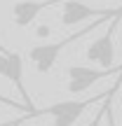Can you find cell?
Masks as SVG:
<instances>
[{"mask_svg": "<svg viewBox=\"0 0 122 126\" xmlns=\"http://www.w3.org/2000/svg\"><path fill=\"white\" fill-rule=\"evenodd\" d=\"M108 19H110V16H108ZM108 19H94V21L87 23L85 28H80L77 33L66 35V37H63V40H59V42H47V45H35V47H31V51H28V59H31V63L35 65L38 72H49L52 68H54L56 59H59V54L66 49L68 45H73V42H77L80 37L89 35V33L94 31V28L99 26L101 21H108Z\"/></svg>", "mask_w": 122, "mask_h": 126, "instance_id": "cell-1", "label": "cell"}, {"mask_svg": "<svg viewBox=\"0 0 122 126\" xmlns=\"http://www.w3.org/2000/svg\"><path fill=\"white\" fill-rule=\"evenodd\" d=\"M115 89H118V84H115ZM115 89L106 91V94L96 96V98L59 100V103H52V105H47V108H42V110H35L33 117H52V119H54V126H73L77 119H80V114L85 112L92 103H96V100H106V98H110V96H115Z\"/></svg>", "mask_w": 122, "mask_h": 126, "instance_id": "cell-2", "label": "cell"}, {"mask_svg": "<svg viewBox=\"0 0 122 126\" xmlns=\"http://www.w3.org/2000/svg\"><path fill=\"white\" fill-rule=\"evenodd\" d=\"M122 68H89V65H68V86L66 89L71 94H85L87 89L96 84L101 79L120 75Z\"/></svg>", "mask_w": 122, "mask_h": 126, "instance_id": "cell-3", "label": "cell"}, {"mask_svg": "<svg viewBox=\"0 0 122 126\" xmlns=\"http://www.w3.org/2000/svg\"><path fill=\"white\" fill-rule=\"evenodd\" d=\"M120 16H122V9L115 12L113 16L108 19L110 23H108V28H106V33L99 40H94L89 45V49H87V61L96 63V65H101V68H113V63H115V40H113V35H115V28H118Z\"/></svg>", "mask_w": 122, "mask_h": 126, "instance_id": "cell-4", "label": "cell"}, {"mask_svg": "<svg viewBox=\"0 0 122 126\" xmlns=\"http://www.w3.org/2000/svg\"><path fill=\"white\" fill-rule=\"evenodd\" d=\"M0 77L9 79L14 86H17V91L21 94V100H24L21 103L24 110L33 117L35 110H33L31 98H28V94H26V86H24V61H21V56H19L17 51H7V49L0 51Z\"/></svg>", "mask_w": 122, "mask_h": 126, "instance_id": "cell-5", "label": "cell"}, {"mask_svg": "<svg viewBox=\"0 0 122 126\" xmlns=\"http://www.w3.org/2000/svg\"><path fill=\"white\" fill-rule=\"evenodd\" d=\"M61 23L63 26H75L82 21H94V19H108L113 16L118 9H94L85 2H77V0H61Z\"/></svg>", "mask_w": 122, "mask_h": 126, "instance_id": "cell-6", "label": "cell"}, {"mask_svg": "<svg viewBox=\"0 0 122 126\" xmlns=\"http://www.w3.org/2000/svg\"><path fill=\"white\" fill-rule=\"evenodd\" d=\"M59 2L61 0H21V2H14L12 21H14V26L24 28V26H28V23H33V19L45 7H52V5H59Z\"/></svg>", "mask_w": 122, "mask_h": 126, "instance_id": "cell-7", "label": "cell"}, {"mask_svg": "<svg viewBox=\"0 0 122 126\" xmlns=\"http://www.w3.org/2000/svg\"><path fill=\"white\" fill-rule=\"evenodd\" d=\"M106 119H108V126H118L115 124V117H113V112H110V103L106 100V114H103Z\"/></svg>", "mask_w": 122, "mask_h": 126, "instance_id": "cell-8", "label": "cell"}, {"mask_svg": "<svg viewBox=\"0 0 122 126\" xmlns=\"http://www.w3.org/2000/svg\"><path fill=\"white\" fill-rule=\"evenodd\" d=\"M110 100V98H108ZM103 114H106V100H103V110H101L99 114H96L94 119H92V126H101V119H103Z\"/></svg>", "mask_w": 122, "mask_h": 126, "instance_id": "cell-9", "label": "cell"}, {"mask_svg": "<svg viewBox=\"0 0 122 126\" xmlns=\"http://www.w3.org/2000/svg\"><path fill=\"white\" fill-rule=\"evenodd\" d=\"M49 33H52L49 26H38V28H35V35H38V37H47Z\"/></svg>", "mask_w": 122, "mask_h": 126, "instance_id": "cell-10", "label": "cell"}, {"mask_svg": "<svg viewBox=\"0 0 122 126\" xmlns=\"http://www.w3.org/2000/svg\"><path fill=\"white\" fill-rule=\"evenodd\" d=\"M12 124H14V122H5V124H0V126H12Z\"/></svg>", "mask_w": 122, "mask_h": 126, "instance_id": "cell-11", "label": "cell"}, {"mask_svg": "<svg viewBox=\"0 0 122 126\" xmlns=\"http://www.w3.org/2000/svg\"><path fill=\"white\" fill-rule=\"evenodd\" d=\"M0 100H2V103H9V100H7V98H2V96H0Z\"/></svg>", "mask_w": 122, "mask_h": 126, "instance_id": "cell-12", "label": "cell"}, {"mask_svg": "<svg viewBox=\"0 0 122 126\" xmlns=\"http://www.w3.org/2000/svg\"><path fill=\"white\" fill-rule=\"evenodd\" d=\"M12 126H19V122H14V124H12Z\"/></svg>", "mask_w": 122, "mask_h": 126, "instance_id": "cell-13", "label": "cell"}, {"mask_svg": "<svg viewBox=\"0 0 122 126\" xmlns=\"http://www.w3.org/2000/svg\"><path fill=\"white\" fill-rule=\"evenodd\" d=\"M2 49H5V47H2V45H0V51H2Z\"/></svg>", "mask_w": 122, "mask_h": 126, "instance_id": "cell-14", "label": "cell"}]
</instances>
